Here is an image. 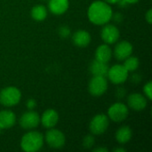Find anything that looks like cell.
Returning <instances> with one entry per match:
<instances>
[{"label": "cell", "instance_id": "34", "mask_svg": "<svg viewBox=\"0 0 152 152\" xmlns=\"http://www.w3.org/2000/svg\"><path fill=\"white\" fill-rule=\"evenodd\" d=\"M2 130H3V129H2V128L0 127V134H1V133H2Z\"/></svg>", "mask_w": 152, "mask_h": 152}, {"label": "cell", "instance_id": "3", "mask_svg": "<svg viewBox=\"0 0 152 152\" xmlns=\"http://www.w3.org/2000/svg\"><path fill=\"white\" fill-rule=\"evenodd\" d=\"M21 93L15 86H7L0 92V103L5 107H12L20 103Z\"/></svg>", "mask_w": 152, "mask_h": 152}, {"label": "cell", "instance_id": "31", "mask_svg": "<svg viewBox=\"0 0 152 152\" xmlns=\"http://www.w3.org/2000/svg\"><path fill=\"white\" fill-rule=\"evenodd\" d=\"M127 4H134L139 2V0H125Z\"/></svg>", "mask_w": 152, "mask_h": 152}, {"label": "cell", "instance_id": "22", "mask_svg": "<svg viewBox=\"0 0 152 152\" xmlns=\"http://www.w3.org/2000/svg\"><path fill=\"white\" fill-rule=\"evenodd\" d=\"M94 143H95V139H94V136L92 134H87L83 139V146L86 149L93 148Z\"/></svg>", "mask_w": 152, "mask_h": 152}, {"label": "cell", "instance_id": "28", "mask_svg": "<svg viewBox=\"0 0 152 152\" xmlns=\"http://www.w3.org/2000/svg\"><path fill=\"white\" fill-rule=\"evenodd\" d=\"M146 17V20H147V21H148V23L149 24H151L152 22V11L151 9H150L147 12H146V15H145Z\"/></svg>", "mask_w": 152, "mask_h": 152}, {"label": "cell", "instance_id": "9", "mask_svg": "<svg viewBox=\"0 0 152 152\" xmlns=\"http://www.w3.org/2000/svg\"><path fill=\"white\" fill-rule=\"evenodd\" d=\"M21 128L25 130H31L38 126L40 124V116L34 110H28L23 113L19 120Z\"/></svg>", "mask_w": 152, "mask_h": 152}, {"label": "cell", "instance_id": "30", "mask_svg": "<svg viewBox=\"0 0 152 152\" xmlns=\"http://www.w3.org/2000/svg\"><path fill=\"white\" fill-rule=\"evenodd\" d=\"M94 152H107L108 151V149L106 148H103V147H99V148H96L94 150Z\"/></svg>", "mask_w": 152, "mask_h": 152}, {"label": "cell", "instance_id": "11", "mask_svg": "<svg viewBox=\"0 0 152 152\" xmlns=\"http://www.w3.org/2000/svg\"><path fill=\"white\" fill-rule=\"evenodd\" d=\"M127 104L128 107L133 110L142 111L147 107L148 101L145 95H142V94H138V93H134L128 95Z\"/></svg>", "mask_w": 152, "mask_h": 152}, {"label": "cell", "instance_id": "25", "mask_svg": "<svg viewBox=\"0 0 152 152\" xmlns=\"http://www.w3.org/2000/svg\"><path fill=\"white\" fill-rule=\"evenodd\" d=\"M26 106L27 109L28 110H33L36 107H37V102L34 99H28L26 102Z\"/></svg>", "mask_w": 152, "mask_h": 152}, {"label": "cell", "instance_id": "35", "mask_svg": "<svg viewBox=\"0 0 152 152\" xmlns=\"http://www.w3.org/2000/svg\"><path fill=\"white\" fill-rule=\"evenodd\" d=\"M42 1H47V0H42Z\"/></svg>", "mask_w": 152, "mask_h": 152}, {"label": "cell", "instance_id": "33", "mask_svg": "<svg viewBox=\"0 0 152 152\" xmlns=\"http://www.w3.org/2000/svg\"><path fill=\"white\" fill-rule=\"evenodd\" d=\"M114 151L115 152H125L126 151V149L124 148H117V149H114Z\"/></svg>", "mask_w": 152, "mask_h": 152}, {"label": "cell", "instance_id": "26", "mask_svg": "<svg viewBox=\"0 0 152 152\" xmlns=\"http://www.w3.org/2000/svg\"><path fill=\"white\" fill-rule=\"evenodd\" d=\"M126 91L123 87H119V88L117 89V91H116V96H117L118 98L122 99V98H124V97L126 96Z\"/></svg>", "mask_w": 152, "mask_h": 152}, {"label": "cell", "instance_id": "16", "mask_svg": "<svg viewBox=\"0 0 152 152\" xmlns=\"http://www.w3.org/2000/svg\"><path fill=\"white\" fill-rule=\"evenodd\" d=\"M16 124V115L12 110L0 111V127L8 129Z\"/></svg>", "mask_w": 152, "mask_h": 152}, {"label": "cell", "instance_id": "6", "mask_svg": "<svg viewBox=\"0 0 152 152\" xmlns=\"http://www.w3.org/2000/svg\"><path fill=\"white\" fill-rule=\"evenodd\" d=\"M45 140L47 145L53 149H61L65 145L66 142L64 134L58 129H54L53 127L50 128L46 132Z\"/></svg>", "mask_w": 152, "mask_h": 152}, {"label": "cell", "instance_id": "15", "mask_svg": "<svg viewBox=\"0 0 152 152\" xmlns=\"http://www.w3.org/2000/svg\"><path fill=\"white\" fill-rule=\"evenodd\" d=\"M69 6V0H49L48 9L55 15H61L65 13Z\"/></svg>", "mask_w": 152, "mask_h": 152}, {"label": "cell", "instance_id": "13", "mask_svg": "<svg viewBox=\"0 0 152 152\" xmlns=\"http://www.w3.org/2000/svg\"><path fill=\"white\" fill-rule=\"evenodd\" d=\"M40 122L45 128H53L59 122V114L55 110L48 109L40 117Z\"/></svg>", "mask_w": 152, "mask_h": 152}, {"label": "cell", "instance_id": "29", "mask_svg": "<svg viewBox=\"0 0 152 152\" xmlns=\"http://www.w3.org/2000/svg\"><path fill=\"white\" fill-rule=\"evenodd\" d=\"M132 79H133V81H134L135 83H140L142 78H141V77H140V76L138 77V75H137V74H134V75L133 76Z\"/></svg>", "mask_w": 152, "mask_h": 152}, {"label": "cell", "instance_id": "4", "mask_svg": "<svg viewBox=\"0 0 152 152\" xmlns=\"http://www.w3.org/2000/svg\"><path fill=\"white\" fill-rule=\"evenodd\" d=\"M108 89V80L106 77L102 76H93L88 84L89 93L95 97L103 95Z\"/></svg>", "mask_w": 152, "mask_h": 152}, {"label": "cell", "instance_id": "17", "mask_svg": "<svg viewBox=\"0 0 152 152\" xmlns=\"http://www.w3.org/2000/svg\"><path fill=\"white\" fill-rule=\"evenodd\" d=\"M111 57H112V51L109 45L103 44L97 47L96 52H95V59L96 60L108 63L110 61Z\"/></svg>", "mask_w": 152, "mask_h": 152}, {"label": "cell", "instance_id": "21", "mask_svg": "<svg viewBox=\"0 0 152 152\" xmlns=\"http://www.w3.org/2000/svg\"><path fill=\"white\" fill-rule=\"evenodd\" d=\"M124 67L126 69V70L128 72H132V71H135L139 65H140V61L137 57L135 56H132L130 55L129 57H127L125 61H124Z\"/></svg>", "mask_w": 152, "mask_h": 152}, {"label": "cell", "instance_id": "14", "mask_svg": "<svg viewBox=\"0 0 152 152\" xmlns=\"http://www.w3.org/2000/svg\"><path fill=\"white\" fill-rule=\"evenodd\" d=\"M92 37L88 31L85 29L77 30L72 36V42L77 47H86L91 43Z\"/></svg>", "mask_w": 152, "mask_h": 152}, {"label": "cell", "instance_id": "27", "mask_svg": "<svg viewBox=\"0 0 152 152\" xmlns=\"http://www.w3.org/2000/svg\"><path fill=\"white\" fill-rule=\"evenodd\" d=\"M111 19H113L117 22H121L123 20V15L121 13H119V12H117L115 14H112V18Z\"/></svg>", "mask_w": 152, "mask_h": 152}, {"label": "cell", "instance_id": "5", "mask_svg": "<svg viewBox=\"0 0 152 152\" xmlns=\"http://www.w3.org/2000/svg\"><path fill=\"white\" fill-rule=\"evenodd\" d=\"M109 126L110 118H108V116L104 114H98L92 118L89 124V129L93 134L100 135L107 131Z\"/></svg>", "mask_w": 152, "mask_h": 152}, {"label": "cell", "instance_id": "8", "mask_svg": "<svg viewBox=\"0 0 152 152\" xmlns=\"http://www.w3.org/2000/svg\"><path fill=\"white\" fill-rule=\"evenodd\" d=\"M128 107L121 102H116L112 104L108 110V118L114 122H122L128 117Z\"/></svg>", "mask_w": 152, "mask_h": 152}, {"label": "cell", "instance_id": "24", "mask_svg": "<svg viewBox=\"0 0 152 152\" xmlns=\"http://www.w3.org/2000/svg\"><path fill=\"white\" fill-rule=\"evenodd\" d=\"M71 33V30L70 28L68 27V26H61L60 28H59V35L62 37V38H66V37H69V35Z\"/></svg>", "mask_w": 152, "mask_h": 152}, {"label": "cell", "instance_id": "12", "mask_svg": "<svg viewBox=\"0 0 152 152\" xmlns=\"http://www.w3.org/2000/svg\"><path fill=\"white\" fill-rule=\"evenodd\" d=\"M133 45L128 41H121L117 44L114 49V56L117 60L122 61H125L127 57L132 55L133 53Z\"/></svg>", "mask_w": 152, "mask_h": 152}, {"label": "cell", "instance_id": "20", "mask_svg": "<svg viewBox=\"0 0 152 152\" xmlns=\"http://www.w3.org/2000/svg\"><path fill=\"white\" fill-rule=\"evenodd\" d=\"M47 13H48L47 8L43 4L35 5L30 12L32 19L37 21H43L44 20H45V18L47 17Z\"/></svg>", "mask_w": 152, "mask_h": 152}, {"label": "cell", "instance_id": "32", "mask_svg": "<svg viewBox=\"0 0 152 152\" xmlns=\"http://www.w3.org/2000/svg\"><path fill=\"white\" fill-rule=\"evenodd\" d=\"M103 1H105L106 3H108L110 4H117L119 0H103Z\"/></svg>", "mask_w": 152, "mask_h": 152}, {"label": "cell", "instance_id": "7", "mask_svg": "<svg viewBox=\"0 0 152 152\" xmlns=\"http://www.w3.org/2000/svg\"><path fill=\"white\" fill-rule=\"evenodd\" d=\"M128 71L121 64H116L112 67L109 68V71L107 77H109L110 81L115 85H120L125 83L128 78Z\"/></svg>", "mask_w": 152, "mask_h": 152}, {"label": "cell", "instance_id": "19", "mask_svg": "<svg viewBox=\"0 0 152 152\" xmlns=\"http://www.w3.org/2000/svg\"><path fill=\"white\" fill-rule=\"evenodd\" d=\"M132 136H133V131L131 127L127 126H123L120 128H118L115 135L117 142L120 144L127 143L132 139Z\"/></svg>", "mask_w": 152, "mask_h": 152}, {"label": "cell", "instance_id": "10", "mask_svg": "<svg viewBox=\"0 0 152 152\" xmlns=\"http://www.w3.org/2000/svg\"><path fill=\"white\" fill-rule=\"evenodd\" d=\"M120 37L119 29L117 26L113 24H104L102 31H101V37L107 45L115 44Z\"/></svg>", "mask_w": 152, "mask_h": 152}, {"label": "cell", "instance_id": "2", "mask_svg": "<svg viewBox=\"0 0 152 152\" xmlns=\"http://www.w3.org/2000/svg\"><path fill=\"white\" fill-rule=\"evenodd\" d=\"M45 142L44 135L37 131L26 133L20 140V148L25 152H37L40 151Z\"/></svg>", "mask_w": 152, "mask_h": 152}, {"label": "cell", "instance_id": "18", "mask_svg": "<svg viewBox=\"0 0 152 152\" xmlns=\"http://www.w3.org/2000/svg\"><path fill=\"white\" fill-rule=\"evenodd\" d=\"M109 71V66L108 63L100 61L98 60H94L92 61L90 65V72L93 76H102V77H107Z\"/></svg>", "mask_w": 152, "mask_h": 152}, {"label": "cell", "instance_id": "1", "mask_svg": "<svg viewBox=\"0 0 152 152\" xmlns=\"http://www.w3.org/2000/svg\"><path fill=\"white\" fill-rule=\"evenodd\" d=\"M112 8L110 4L103 0H97L93 2L87 10V16L89 20L95 25H104L108 23L112 18Z\"/></svg>", "mask_w": 152, "mask_h": 152}, {"label": "cell", "instance_id": "23", "mask_svg": "<svg viewBox=\"0 0 152 152\" xmlns=\"http://www.w3.org/2000/svg\"><path fill=\"white\" fill-rule=\"evenodd\" d=\"M143 93L145 94V97L148 100L152 99V83L151 81H149L144 86H143Z\"/></svg>", "mask_w": 152, "mask_h": 152}]
</instances>
